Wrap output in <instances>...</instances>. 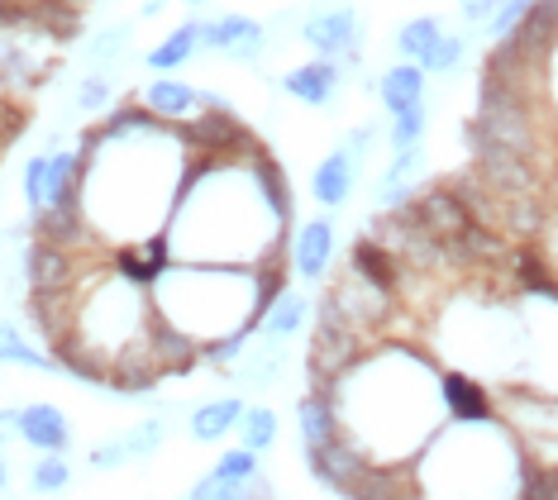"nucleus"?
Here are the masks:
<instances>
[{
	"mask_svg": "<svg viewBox=\"0 0 558 500\" xmlns=\"http://www.w3.org/2000/svg\"><path fill=\"white\" fill-rule=\"evenodd\" d=\"M301 38L315 48L320 58L329 62H344V68H359V48H363V24H359V10L353 5H335V10H320L301 24Z\"/></svg>",
	"mask_w": 558,
	"mask_h": 500,
	"instance_id": "obj_1",
	"label": "nucleus"
},
{
	"mask_svg": "<svg viewBox=\"0 0 558 500\" xmlns=\"http://www.w3.org/2000/svg\"><path fill=\"white\" fill-rule=\"evenodd\" d=\"M0 425H10L29 448H39V453H68V443H72L68 415H62L58 405H48V401L5 410V415H0Z\"/></svg>",
	"mask_w": 558,
	"mask_h": 500,
	"instance_id": "obj_2",
	"label": "nucleus"
},
{
	"mask_svg": "<svg viewBox=\"0 0 558 500\" xmlns=\"http://www.w3.org/2000/svg\"><path fill=\"white\" fill-rule=\"evenodd\" d=\"M439 401L453 415V425H492V419L501 415L497 401H492V391L482 387L477 377L459 371V367H444L439 371Z\"/></svg>",
	"mask_w": 558,
	"mask_h": 500,
	"instance_id": "obj_3",
	"label": "nucleus"
},
{
	"mask_svg": "<svg viewBox=\"0 0 558 500\" xmlns=\"http://www.w3.org/2000/svg\"><path fill=\"white\" fill-rule=\"evenodd\" d=\"M263 44H268V34H263V24L248 20V15L201 20V48H210V53H230L239 62H253L263 53Z\"/></svg>",
	"mask_w": 558,
	"mask_h": 500,
	"instance_id": "obj_4",
	"label": "nucleus"
},
{
	"mask_svg": "<svg viewBox=\"0 0 558 500\" xmlns=\"http://www.w3.org/2000/svg\"><path fill=\"white\" fill-rule=\"evenodd\" d=\"M335 224L325 220V215H315V220H306L291 234V272H296L301 281H320L329 272V263H335Z\"/></svg>",
	"mask_w": 558,
	"mask_h": 500,
	"instance_id": "obj_5",
	"label": "nucleus"
},
{
	"mask_svg": "<svg viewBox=\"0 0 558 500\" xmlns=\"http://www.w3.org/2000/svg\"><path fill=\"white\" fill-rule=\"evenodd\" d=\"M344 86V68L329 58H315V62H301V68H291L282 76V92L291 100H301V106L311 110H325L329 100H335V92Z\"/></svg>",
	"mask_w": 558,
	"mask_h": 500,
	"instance_id": "obj_6",
	"label": "nucleus"
},
{
	"mask_svg": "<svg viewBox=\"0 0 558 500\" xmlns=\"http://www.w3.org/2000/svg\"><path fill=\"white\" fill-rule=\"evenodd\" d=\"M353 186H359V158H353L349 148H335L311 172V196H315V205H325V210H344L353 200Z\"/></svg>",
	"mask_w": 558,
	"mask_h": 500,
	"instance_id": "obj_7",
	"label": "nucleus"
},
{
	"mask_svg": "<svg viewBox=\"0 0 558 500\" xmlns=\"http://www.w3.org/2000/svg\"><path fill=\"white\" fill-rule=\"evenodd\" d=\"M296 429H301V443H306V453H320L335 439H344V429H339V410L329 401V391H306L296 401Z\"/></svg>",
	"mask_w": 558,
	"mask_h": 500,
	"instance_id": "obj_8",
	"label": "nucleus"
},
{
	"mask_svg": "<svg viewBox=\"0 0 558 500\" xmlns=\"http://www.w3.org/2000/svg\"><path fill=\"white\" fill-rule=\"evenodd\" d=\"M377 100H383V110L397 120V114L425 106V68H415V62H397V68H387L377 76Z\"/></svg>",
	"mask_w": 558,
	"mask_h": 500,
	"instance_id": "obj_9",
	"label": "nucleus"
},
{
	"mask_svg": "<svg viewBox=\"0 0 558 500\" xmlns=\"http://www.w3.org/2000/svg\"><path fill=\"white\" fill-rule=\"evenodd\" d=\"M138 100H144V110L154 114V120H192L201 106V92L186 82H168V76H162V82H148Z\"/></svg>",
	"mask_w": 558,
	"mask_h": 500,
	"instance_id": "obj_10",
	"label": "nucleus"
},
{
	"mask_svg": "<svg viewBox=\"0 0 558 500\" xmlns=\"http://www.w3.org/2000/svg\"><path fill=\"white\" fill-rule=\"evenodd\" d=\"M244 401H234V395H225V401H206L192 410V419H186V434H192L196 443H220L230 429H239V419H244Z\"/></svg>",
	"mask_w": 558,
	"mask_h": 500,
	"instance_id": "obj_11",
	"label": "nucleus"
},
{
	"mask_svg": "<svg viewBox=\"0 0 558 500\" xmlns=\"http://www.w3.org/2000/svg\"><path fill=\"white\" fill-rule=\"evenodd\" d=\"M162 419H148V425H134L124 439H116L110 448H96L92 453V467H120V463H134V458H144V453H154V448L162 443Z\"/></svg>",
	"mask_w": 558,
	"mask_h": 500,
	"instance_id": "obj_12",
	"label": "nucleus"
},
{
	"mask_svg": "<svg viewBox=\"0 0 558 500\" xmlns=\"http://www.w3.org/2000/svg\"><path fill=\"white\" fill-rule=\"evenodd\" d=\"M196 53H201V20L182 24V29H172L158 48H148V58H144V62H148L154 72H177L182 62H192Z\"/></svg>",
	"mask_w": 558,
	"mask_h": 500,
	"instance_id": "obj_13",
	"label": "nucleus"
},
{
	"mask_svg": "<svg viewBox=\"0 0 558 500\" xmlns=\"http://www.w3.org/2000/svg\"><path fill=\"white\" fill-rule=\"evenodd\" d=\"M306 319H311V301L296 296V291H287V296L258 319V329H263V339H268V343H287L291 333L306 325Z\"/></svg>",
	"mask_w": 558,
	"mask_h": 500,
	"instance_id": "obj_14",
	"label": "nucleus"
},
{
	"mask_svg": "<svg viewBox=\"0 0 558 500\" xmlns=\"http://www.w3.org/2000/svg\"><path fill=\"white\" fill-rule=\"evenodd\" d=\"M444 38V20H435V15H421V20H405L401 24V34H397V53L405 58V62H421L435 53V44Z\"/></svg>",
	"mask_w": 558,
	"mask_h": 500,
	"instance_id": "obj_15",
	"label": "nucleus"
},
{
	"mask_svg": "<svg viewBox=\"0 0 558 500\" xmlns=\"http://www.w3.org/2000/svg\"><path fill=\"white\" fill-rule=\"evenodd\" d=\"M277 410L272 405H248L244 419H239V448H248V453H268L277 443Z\"/></svg>",
	"mask_w": 558,
	"mask_h": 500,
	"instance_id": "obj_16",
	"label": "nucleus"
},
{
	"mask_svg": "<svg viewBox=\"0 0 558 500\" xmlns=\"http://www.w3.org/2000/svg\"><path fill=\"white\" fill-rule=\"evenodd\" d=\"M0 363H20V367H39V371H58V363L48 353H39L29 339L20 333V325H0Z\"/></svg>",
	"mask_w": 558,
	"mask_h": 500,
	"instance_id": "obj_17",
	"label": "nucleus"
},
{
	"mask_svg": "<svg viewBox=\"0 0 558 500\" xmlns=\"http://www.w3.org/2000/svg\"><path fill=\"white\" fill-rule=\"evenodd\" d=\"M68 481H72V467H68V458L62 453H44L39 463H34V472H29V486L39 496H58Z\"/></svg>",
	"mask_w": 558,
	"mask_h": 500,
	"instance_id": "obj_18",
	"label": "nucleus"
},
{
	"mask_svg": "<svg viewBox=\"0 0 558 500\" xmlns=\"http://www.w3.org/2000/svg\"><path fill=\"white\" fill-rule=\"evenodd\" d=\"M425 124H429V110H425V106H415V110L397 114V120H391V153L421 148V138H425Z\"/></svg>",
	"mask_w": 558,
	"mask_h": 500,
	"instance_id": "obj_19",
	"label": "nucleus"
},
{
	"mask_svg": "<svg viewBox=\"0 0 558 500\" xmlns=\"http://www.w3.org/2000/svg\"><path fill=\"white\" fill-rule=\"evenodd\" d=\"M210 472L220 481H253V477H258V453H248V448H230V453L215 458Z\"/></svg>",
	"mask_w": 558,
	"mask_h": 500,
	"instance_id": "obj_20",
	"label": "nucleus"
},
{
	"mask_svg": "<svg viewBox=\"0 0 558 500\" xmlns=\"http://www.w3.org/2000/svg\"><path fill=\"white\" fill-rule=\"evenodd\" d=\"M20 186H24V205H29V215H39L44 200H48V153L24 162V182Z\"/></svg>",
	"mask_w": 558,
	"mask_h": 500,
	"instance_id": "obj_21",
	"label": "nucleus"
},
{
	"mask_svg": "<svg viewBox=\"0 0 558 500\" xmlns=\"http://www.w3.org/2000/svg\"><path fill=\"white\" fill-rule=\"evenodd\" d=\"M535 5H539V0H501V5H497V15L487 20V34H492V38L515 34V29H520V20H525Z\"/></svg>",
	"mask_w": 558,
	"mask_h": 500,
	"instance_id": "obj_22",
	"label": "nucleus"
},
{
	"mask_svg": "<svg viewBox=\"0 0 558 500\" xmlns=\"http://www.w3.org/2000/svg\"><path fill=\"white\" fill-rule=\"evenodd\" d=\"M463 53H468L463 38H459V34H444L439 44H435V53H429V58L421 62V68H425V72H439V76H444V72H459Z\"/></svg>",
	"mask_w": 558,
	"mask_h": 500,
	"instance_id": "obj_23",
	"label": "nucleus"
},
{
	"mask_svg": "<svg viewBox=\"0 0 558 500\" xmlns=\"http://www.w3.org/2000/svg\"><path fill=\"white\" fill-rule=\"evenodd\" d=\"M77 106L92 110V114L110 106V82H106V76H86V82L77 86Z\"/></svg>",
	"mask_w": 558,
	"mask_h": 500,
	"instance_id": "obj_24",
	"label": "nucleus"
},
{
	"mask_svg": "<svg viewBox=\"0 0 558 500\" xmlns=\"http://www.w3.org/2000/svg\"><path fill=\"white\" fill-rule=\"evenodd\" d=\"M124 44H130V24H116V29H106V34H100L96 44H92V62H106V58H116Z\"/></svg>",
	"mask_w": 558,
	"mask_h": 500,
	"instance_id": "obj_25",
	"label": "nucleus"
},
{
	"mask_svg": "<svg viewBox=\"0 0 558 500\" xmlns=\"http://www.w3.org/2000/svg\"><path fill=\"white\" fill-rule=\"evenodd\" d=\"M497 5H501V0H459V10H463L468 24H487L492 15H497Z\"/></svg>",
	"mask_w": 558,
	"mask_h": 500,
	"instance_id": "obj_26",
	"label": "nucleus"
},
{
	"mask_svg": "<svg viewBox=\"0 0 558 500\" xmlns=\"http://www.w3.org/2000/svg\"><path fill=\"white\" fill-rule=\"evenodd\" d=\"M239 500H272V491H268V486H263L258 477H253V481H244V491H239Z\"/></svg>",
	"mask_w": 558,
	"mask_h": 500,
	"instance_id": "obj_27",
	"label": "nucleus"
},
{
	"mask_svg": "<svg viewBox=\"0 0 558 500\" xmlns=\"http://www.w3.org/2000/svg\"><path fill=\"white\" fill-rule=\"evenodd\" d=\"M10 486V467H5V458H0V491Z\"/></svg>",
	"mask_w": 558,
	"mask_h": 500,
	"instance_id": "obj_28",
	"label": "nucleus"
},
{
	"mask_svg": "<svg viewBox=\"0 0 558 500\" xmlns=\"http://www.w3.org/2000/svg\"><path fill=\"white\" fill-rule=\"evenodd\" d=\"M186 5H206V0H186Z\"/></svg>",
	"mask_w": 558,
	"mask_h": 500,
	"instance_id": "obj_29",
	"label": "nucleus"
}]
</instances>
